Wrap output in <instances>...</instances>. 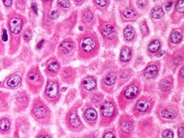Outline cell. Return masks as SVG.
I'll use <instances>...</instances> for the list:
<instances>
[{"label":"cell","instance_id":"27","mask_svg":"<svg viewBox=\"0 0 184 138\" xmlns=\"http://www.w3.org/2000/svg\"><path fill=\"white\" fill-rule=\"evenodd\" d=\"M83 20L86 22H88L90 21L92 19H93V13L89 10H87L83 12Z\"/></svg>","mask_w":184,"mask_h":138},{"label":"cell","instance_id":"7","mask_svg":"<svg viewBox=\"0 0 184 138\" xmlns=\"http://www.w3.org/2000/svg\"><path fill=\"white\" fill-rule=\"evenodd\" d=\"M21 83V78L18 75H13L6 81V85L10 88H15Z\"/></svg>","mask_w":184,"mask_h":138},{"label":"cell","instance_id":"30","mask_svg":"<svg viewBox=\"0 0 184 138\" xmlns=\"http://www.w3.org/2000/svg\"><path fill=\"white\" fill-rule=\"evenodd\" d=\"M173 132L171 130H166L162 134L163 138H173Z\"/></svg>","mask_w":184,"mask_h":138},{"label":"cell","instance_id":"39","mask_svg":"<svg viewBox=\"0 0 184 138\" xmlns=\"http://www.w3.org/2000/svg\"><path fill=\"white\" fill-rule=\"evenodd\" d=\"M95 3H96L97 4H99V6H105L107 2L105 1V0H102V1H95Z\"/></svg>","mask_w":184,"mask_h":138},{"label":"cell","instance_id":"28","mask_svg":"<svg viewBox=\"0 0 184 138\" xmlns=\"http://www.w3.org/2000/svg\"><path fill=\"white\" fill-rule=\"evenodd\" d=\"M160 88L163 91H168L169 89L171 88V83L170 81L166 80V79H164L160 83Z\"/></svg>","mask_w":184,"mask_h":138},{"label":"cell","instance_id":"3","mask_svg":"<svg viewBox=\"0 0 184 138\" xmlns=\"http://www.w3.org/2000/svg\"><path fill=\"white\" fill-rule=\"evenodd\" d=\"M45 94L49 98H56L59 94V85L54 81H49L45 90Z\"/></svg>","mask_w":184,"mask_h":138},{"label":"cell","instance_id":"38","mask_svg":"<svg viewBox=\"0 0 184 138\" xmlns=\"http://www.w3.org/2000/svg\"><path fill=\"white\" fill-rule=\"evenodd\" d=\"M138 4L140 8H144V7H145L146 4H147V2H146V1H138Z\"/></svg>","mask_w":184,"mask_h":138},{"label":"cell","instance_id":"1","mask_svg":"<svg viewBox=\"0 0 184 138\" xmlns=\"http://www.w3.org/2000/svg\"><path fill=\"white\" fill-rule=\"evenodd\" d=\"M32 115L38 120H44L49 117V110L43 104H36L32 109Z\"/></svg>","mask_w":184,"mask_h":138},{"label":"cell","instance_id":"14","mask_svg":"<svg viewBox=\"0 0 184 138\" xmlns=\"http://www.w3.org/2000/svg\"><path fill=\"white\" fill-rule=\"evenodd\" d=\"M84 116H85L86 120H88V121H95L97 117H98V115H97V112L93 109L89 108V109H88L87 110L85 111Z\"/></svg>","mask_w":184,"mask_h":138},{"label":"cell","instance_id":"33","mask_svg":"<svg viewBox=\"0 0 184 138\" xmlns=\"http://www.w3.org/2000/svg\"><path fill=\"white\" fill-rule=\"evenodd\" d=\"M58 4L63 8H69L71 6L70 1H58Z\"/></svg>","mask_w":184,"mask_h":138},{"label":"cell","instance_id":"26","mask_svg":"<svg viewBox=\"0 0 184 138\" xmlns=\"http://www.w3.org/2000/svg\"><path fill=\"white\" fill-rule=\"evenodd\" d=\"M121 129H122L123 131L130 132L132 129V124L131 122H129L128 120H125L121 124Z\"/></svg>","mask_w":184,"mask_h":138},{"label":"cell","instance_id":"41","mask_svg":"<svg viewBox=\"0 0 184 138\" xmlns=\"http://www.w3.org/2000/svg\"><path fill=\"white\" fill-rule=\"evenodd\" d=\"M32 8L33 9L34 12H35L36 14H38V6H37V4H36V3H32Z\"/></svg>","mask_w":184,"mask_h":138},{"label":"cell","instance_id":"2","mask_svg":"<svg viewBox=\"0 0 184 138\" xmlns=\"http://www.w3.org/2000/svg\"><path fill=\"white\" fill-rule=\"evenodd\" d=\"M97 46V43L94 38L91 37H87L82 42V49L85 53H91L95 49Z\"/></svg>","mask_w":184,"mask_h":138},{"label":"cell","instance_id":"37","mask_svg":"<svg viewBox=\"0 0 184 138\" xmlns=\"http://www.w3.org/2000/svg\"><path fill=\"white\" fill-rule=\"evenodd\" d=\"M2 39H3V41H4V42L8 41V35H7V32H6V30H4L3 36H2Z\"/></svg>","mask_w":184,"mask_h":138},{"label":"cell","instance_id":"32","mask_svg":"<svg viewBox=\"0 0 184 138\" xmlns=\"http://www.w3.org/2000/svg\"><path fill=\"white\" fill-rule=\"evenodd\" d=\"M59 16H60V12L58 11V10H53L49 14V18L52 19V20H55Z\"/></svg>","mask_w":184,"mask_h":138},{"label":"cell","instance_id":"29","mask_svg":"<svg viewBox=\"0 0 184 138\" xmlns=\"http://www.w3.org/2000/svg\"><path fill=\"white\" fill-rule=\"evenodd\" d=\"M183 1L181 0V1H178L177 4V6H176V9L178 12H181V13H183L184 8H183Z\"/></svg>","mask_w":184,"mask_h":138},{"label":"cell","instance_id":"8","mask_svg":"<svg viewBox=\"0 0 184 138\" xmlns=\"http://www.w3.org/2000/svg\"><path fill=\"white\" fill-rule=\"evenodd\" d=\"M138 94V87L136 85H130L125 91V97L128 99L135 98Z\"/></svg>","mask_w":184,"mask_h":138},{"label":"cell","instance_id":"47","mask_svg":"<svg viewBox=\"0 0 184 138\" xmlns=\"http://www.w3.org/2000/svg\"><path fill=\"white\" fill-rule=\"evenodd\" d=\"M164 53H165V52H164V51H162V52H161V53H160V54H158V56H159V57H160V56H161L162 54H164Z\"/></svg>","mask_w":184,"mask_h":138},{"label":"cell","instance_id":"25","mask_svg":"<svg viewBox=\"0 0 184 138\" xmlns=\"http://www.w3.org/2000/svg\"><path fill=\"white\" fill-rule=\"evenodd\" d=\"M48 69H49V70L51 73H56V72L59 70V69H60V65H59L58 62L53 61V62H51L50 64L49 65Z\"/></svg>","mask_w":184,"mask_h":138},{"label":"cell","instance_id":"23","mask_svg":"<svg viewBox=\"0 0 184 138\" xmlns=\"http://www.w3.org/2000/svg\"><path fill=\"white\" fill-rule=\"evenodd\" d=\"M122 15L123 16L125 17L126 19H127V20L133 19V18L137 16V13L132 9H126L125 10H123Z\"/></svg>","mask_w":184,"mask_h":138},{"label":"cell","instance_id":"19","mask_svg":"<svg viewBox=\"0 0 184 138\" xmlns=\"http://www.w3.org/2000/svg\"><path fill=\"white\" fill-rule=\"evenodd\" d=\"M160 48V41L154 40V41H152L150 43H149V45L148 50H149L150 53H156L157 51H159Z\"/></svg>","mask_w":184,"mask_h":138},{"label":"cell","instance_id":"16","mask_svg":"<svg viewBox=\"0 0 184 138\" xmlns=\"http://www.w3.org/2000/svg\"><path fill=\"white\" fill-rule=\"evenodd\" d=\"M149 107V104L147 100L141 99L139 101H138L137 104H136V109L139 112H145L148 110Z\"/></svg>","mask_w":184,"mask_h":138},{"label":"cell","instance_id":"17","mask_svg":"<svg viewBox=\"0 0 184 138\" xmlns=\"http://www.w3.org/2000/svg\"><path fill=\"white\" fill-rule=\"evenodd\" d=\"M10 129V121L9 119H2L0 120V131L2 133L8 132Z\"/></svg>","mask_w":184,"mask_h":138},{"label":"cell","instance_id":"10","mask_svg":"<svg viewBox=\"0 0 184 138\" xmlns=\"http://www.w3.org/2000/svg\"><path fill=\"white\" fill-rule=\"evenodd\" d=\"M102 34L104 35V37H108V38H112L115 36V29L113 27V26L110 24H105L102 29H101Z\"/></svg>","mask_w":184,"mask_h":138},{"label":"cell","instance_id":"21","mask_svg":"<svg viewBox=\"0 0 184 138\" xmlns=\"http://www.w3.org/2000/svg\"><path fill=\"white\" fill-rule=\"evenodd\" d=\"M164 15V12L162 10V9L160 7H155L151 11V16L154 19H160Z\"/></svg>","mask_w":184,"mask_h":138},{"label":"cell","instance_id":"24","mask_svg":"<svg viewBox=\"0 0 184 138\" xmlns=\"http://www.w3.org/2000/svg\"><path fill=\"white\" fill-rule=\"evenodd\" d=\"M182 40V35L178 32H174L171 35V42L173 44H177Z\"/></svg>","mask_w":184,"mask_h":138},{"label":"cell","instance_id":"46","mask_svg":"<svg viewBox=\"0 0 184 138\" xmlns=\"http://www.w3.org/2000/svg\"><path fill=\"white\" fill-rule=\"evenodd\" d=\"M85 138H96V137H95V136H93V135H89V136L86 137Z\"/></svg>","mask_w":184,"mask_h":138},{"label":"cell","instance_id":"9","mask_svg":"<svg viewBox=\"0 0 184 138\" xmlns=\"http://www.w3.org/2000/svg\"><path fill=\"white\" fill-rule=\"evenodd\" d=\"M158 74V68L155 65H150L145 69L144 75L147 79H152L155 78Z\"/></svg>","mask_w":184,"mask_h":138},{"label":"cell","instance_id":"6","mask_svg":"<svg viewBox=\"0 0 184 138\" xmlns=\"http://www.w3.org/2000/svg\"><path fill=\"white\" fill-rule=\"evenodd\" d=\"M101 113L105 118H110L115 114V107L111 103H105L101 107Z\"/></svg>","mask_w":184,"mask_h":138},{"label":"cell","instance_id":"36","mask_svg":"<svg viewBox=\"0 0 184 138\" xmlns=\"http://www.w3.org/2000/svg\"><path fill=\"white\" fill-rule=\"evenodd\" d=\"M141 29H142V32H144V34L148 33V27H147V26L145 25L144 23H143V24H142V26H141Z\"/></svg>","mask_w":184,"mask_h":138},{"label":"cell","instance_id":"11","mask_svg":"<svg viewBox=\"0 0 184 138\" xmlns=\"http://www.w3.org/2000/svg\"><path fill=\"white\" fill-rule=\"evenodd\" d=\"M68 120H69L70 126L73 127V128H75V129H78V128H80V127L82 126V122H81L80 119H79V117L75 113L71 114L70 116H69V119H68Z\"/></svg>","mask_w":184,"mask_h":138},{"label":"cell","instance_id":"44","mask_svg":"<svg viewBox=\"0 0 184 138\" xmlns=\"http://www.w3.org/2000/svg\"><path fill=\"white\" fill-rule=\"evenodd\" d=\"M183 70H184V69H183V67L181 69V76H182V78H183L184 77V76H183Z\"/></svg>","mask_w":184,"mask_h":138},{"label":"cell","instance_id":"15","mask_svg":"<svg viewBox=\"0 0 184 138\" xmlns=\"http://www.w3.org/2000/svg\"><path fill=\"white\" fill-rule=\"evenodd\" d=\"M132 51L127 47H124L121 52V60L123 62H127L131 59Z\"/></svg>","mask_w":184,"mask_h":138},{"label":"cell","instance_id":"13","mask_svg":"<svg viewBox=\"0 0 184 138\" xmlns=\"http://www.w3.org/2000/svg\"><path fill=\"white\" fill-rule=\"evenodd\" d=\"M73 48H74V43L69 40L63 42L60 46V50L64 54H68V53L71 52Z\"/></svg>","mask_w":184,"mask_h":138},{"label":"cell","instance_id":"35","mask_svg":"<svg viewBox=\"0 0 184 138\" xmlns=\"http://www.w3.org/2000/svg\"><path fill=\"white\" fill-rule=\"evenodd\" d=\"M178 135H179V137L180 138H183V135H184L183 126H181L180 128H179Z\"/></svg>","mask_w":184,"mask_h":138},{"label":"cell","instance_id":"20","mask_svg":"<svg viewBox=\"0 0 184 138\" xmlns=\"http://www.w3.org/2000/svg\"><path fill=\"white\" fill-rule=\"evenodd\" d=\"M124 36L127 40L131 41L132 40L135 36V31H134L133 27H132L131 26H128L124 30Z\"/></svg>","mask_w":184,"mask_h":138},{"label":"cell","instance_id":"5","mask_svg":"<svg viewBox=\"0 0 184 138\" xmlns=\"http://www.w3.org/2000/svg\"><path fill=\"white\" fill-rule=\"evenodd\" d=\"M27 81L30 83V86H41L43 83V78L40 76L38 71H31L27 76Z\"/></svg>","mask_w":184,"mask_h":138},{"label":"cell","instance_id":"4","mask_svg":"<svg viewBox=\"0 0 184 138\" xmlns=\"http://www.w3.org/2000/svg\"><path fill=\"white\" fill-rule=\"evenodd\" d=\"M21 28H22V21L18 17L12 18L10 21V29L12 33L15 35L19 34L21 31Z\"/></svg>","mask_w":184,"mask_h":138},{"label":"cell","instance_id":"34","mask_svg":"<svg viewBox=\"0 0 184 138\" xmlns=\"http://www.w3.org/2000/svg\"><path fill=\"white\" fill-rule=\"evenodd\" d=\"M104 138H116V137H115L114 133L111 132V131H108V132L106 133L105 135L104 136Z\"/></svg>","mask_w":184,"mask_h":138},{"label":"cell","instance_id":"12","mask_svg":"<svg viewBox=\"0 0 184 138\" xmlns=\"http://www.w3.org/2000/svg\"><path fill=\"white\" fill-rule=\"evenodd\" d=\"M82 86L86 90L91 91V90L94 89V87H96V80L93 77H91V76L85 78L83 81H82Z\"/></svg>","mask_w":184,"mask_h":138},{"label":"cell","instance_id":"43","mask_svg":"<svg viewBox=\"0 0 184 138\" xmlns=\"http://www.w3.org/2000/svg\"><path fill=\"white\" fill-rule=\"evenodd\" d=\"M4 5L5 6H10L11 5V4H12V1L11 0H4Z\"/></svg>","mask_w":184,"mask_h":138},{"label":"cell","instance_id":"31","mask_svg":"<svg viewBox=\"0 0 184 138\" xmlns=\"http://www.w3.org/2000/svg\"><path fill=\"white\" fill-rule=\"evenodd\" d=\"M23 37H24V39L26 41H29L30 39L32 38V32L30 30H26L25 31V32L23 34Z\"/></svg>","mask_w":184,"mask_h":138},{"label":"cell","instance_id":"40","mask_svg":"<svg viewBox=\"0 0 184 138\" xmlns=\"http://www.w3.org/2000/svg\"><path fill=\"white\" fill-rule=\"evenodd\" d=\"M172 2H169V3H167L166 4V10H170L171 9V6H172Z\"/></svg>","mask_w":184,"mask_h":138},{"label":"cell","instance_id":"18","mask_svg":"<svg viewBox=\"0 0 184 138\" xmlns=\"http://www.w3.org/2000/svg\"><path fill=\"white\" fill-rule=\"evenodd\" d=\"M176 115H177V113H176L174 110L169 109H164V110L161 112V116L164 118V119L173 120V119L176 118Z\"/></svg>","mask_w":184,"mask_h":138},{"label":"cell","instance_id":"45","mask_svg":"<svg viewBox=\"0 0 184 138\" xmlns=\"http://www.w3.org/2000/svg\"><path fill=\"white\" fill-rule=\"evenodd\" d=\"M43 41H41L39 43H38V48H40L42 47V45H43Z\"/></svg>","mask_w":184,"mask_h":138},{"label":"cell","instance_id":"42","mask_svg":"<svg viewBox=\"0 0 184 138\" xmlns=\"http://www.w3.org/2000/svg\"><path fill=\"white\" fill-rule=\"evenodd\" d=\"M37 138H50V137L48 134H40Z\"/></svg>","mask_w":184,"mask_h":138},{"label":"cell","instance_id":"22","mask_svg":"<svg viewBox=\"0 0 184 138\" xmlns=\"http://www.w3.org/2000/svg\"><path fill=\"white\" fill-rule=\"evenodd\" d=\"M116 74L115 72H110L107 75L105 80V82L107 86H112L114 83L116 82Z\"/></svg>","mask_w":184,"mask_h":138}]
</instances>
